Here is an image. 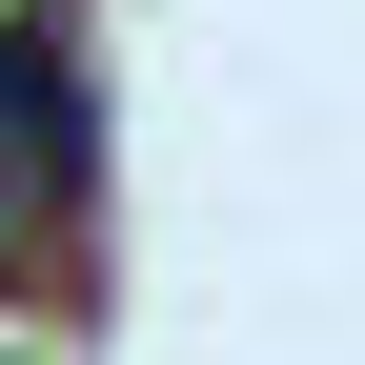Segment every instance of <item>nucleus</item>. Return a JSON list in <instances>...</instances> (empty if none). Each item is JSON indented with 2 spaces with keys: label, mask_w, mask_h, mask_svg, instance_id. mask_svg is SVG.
Wrapping results in <instances>:
<instances>
[{
  "label": "nucleus",
  "mask_w": 365,
  "mask_h": 365,
  "mask_svg": "<svg viewBox=\"0 0 365 365\" xmlns=\"http://www.w3.org/2000/svg\"><path fill=\"white\" fill-rule=\"evenodd\" d=\"M41 203H81V61H61V21H0V244Z\"/></svg>",
  "instance_id": "1"
}]
</instances>
